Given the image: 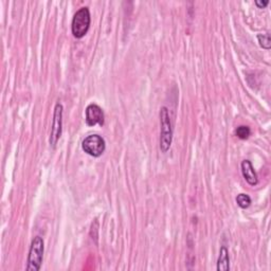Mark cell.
I'll return each instance as SVG.
<instances>
[{
	"mask_svg": "<svg viewBox=\"0 0 271 271\" xmlns=\"http://www.w3.org/2000/svg\"><path fill=\"white\" fill-rule=\"evenodd\" d=\"M160 149L162 152H168L173 141V127L169 109L163 106L160 109Z\"/></svg>",
	"mask_w": 271,
	"mask_h": 271,
	"instance_id": "1",
	"label": "cell"
},
{
	"mask_svg": "<svg viewBox=\"0 0 271 271\" xmlns=\"http://www.w3.org/2000/svg\"><path fill=\"white\" fill-rule=\"evenodd\" d=\"M91 22L90 11L87 7L81 8L72 18L71 31L75 38H82L87 34Z\"/></svg>",
	"mask_w": 271,
	"mask_h": 271,
	"instance_id": "2",
	"label": "cell"
},
{
	"mask_svg": "<svg viewBox=\"0 0 271 271\" xmlns=\"http://www.w3.org/2000/svg\"><path fill=\"white\" fill-rule=\"evenodd\" d=\"M45 244L41 237H35L31 243L27 261V271H38L41 269L44 258Z\"/></svg>",
	"mask_w": 271,
	"mask_h": 271,
	"instance_id": "3",
	"label": "cell"
},
{
	"mask_svg": "<svg viewBox=\"0 0 271 271\" xmlns=\"http://www.w3.org/2000/svg\"><path fill=\"white\" fill-rule=\"evenodd\" d=\"M82 148L92 157H100L106 149L105 140L99 135H90L86 137L82 142Z\"/></svg>",
	"mask_w": 271,
	"mask_h": 271,
	"instance_id": "4",
	"label": "cell"
},
{
	"mask_svg": "<svg viewBox=\"0 0 271 271\" xmlns=\"http://www.w3.org/2000/svg\"><path fill=\"white\" fill-rule=\"evenodd\" d=\"M63 110L64 107L61 103H57L54 107V113H53V123L51 128L50 134V145L52 147H55L58 140L61 139L62 132H63Z\"/></svg>",
	"mask_w": 271,
	"mask_h": 271,
	"instance_id": "5",
	"label": "cell"
},
{
	"mask_svg": "<svg viewBox=\"0 0 271 271\" xmlns=\"http://www.w3.org/2000/svg\"><path fill=\"white\" fill-rule=\"evenodd\" d=\"M86 123L88 126L103 125L104 124V112L102 108L97 104H90L86 108Z\"/></svg>",
	"mask_w": 271,
	"mask_h": 271,
	"instance_id": "6",
	"label": "cell"
},
{
	"mask_svg": "<svg viewBox=\"0 0 271 271\" xmlns=\"http://www.w3.org/2000/svg\"><path fill=\"white\" fill-rule=\"evenodd\" d=\"M242 174L248 184L254 186L258 183L257 175L252 167V163L249 160H244L242 162Z\"/></svg>",
	"mask_w": 271,
	"mask_h": 271,
	"instance_id": "7",
	"label": "cell"
},
{
	"mask_svg": "<svg viewBox=\"0 0 271 271\" xmlns=\"http://www.w3.org/2000/svg\"><path fill=\"white\" fill-rule=\"evenodd\" d=\"M217 270L218 271H229L230 270V257L229 251L225 246H222L219 251V256L217 260Z\"/></svg>",
	"mask_w": 271,
	"mask_h": 271,
	"instance_id": "8",
	"label": "cell"
},
{
	"mask_svg": "<svg viewBox=\"0 0 271 271\" xmlns=\"http://www.w3.org/2000/svg\"><path fill=\"white\" fill-rule=\"evenodd\" d=\"M257 41L260 46L263 49L269 50L271 48V41H270V34L265 33V34H258L257 35Z\"/></svg>",
	"mask_w": 271,
	"mask_h": 271,
	"instance_id": "9",
	"label": "cell"
},
{
	"mask_svg": "<svg viewBox=\"0 0 271 271\" xmlns=\"http://www.w3.org/2000/svg\"><path fill=\"white\" fill-rule=\"evenodd\" d=\"M237 204L239 205L240 208L242 209H247L249 208L251 205V198L249 197V195L247 194H239L237 197Z\"/></svg>",
	"mask_w": 271,
	"mask_h": 271,
	"instance_id": "10",
	"label": "cell"
},
{
	"mask_svg": "<svg viewBox=\"0 0 271 271\" xmlns=\"http://www.w3.org/2000/svg\"><path fill=\"white\" fill-rule=\"evenodd\" d=\"M235 134H237V136L242 139V140H246L248 139L250 137V134H251V131L250 128L248 126L246 125H241L237 128V131H235Z\"/></svg>",
	"mask_w": 271,
	"mask_h": 271,
	"instance_id": "11",
	"label": "cell"
},
{
	"mask_svg": "<svg viewBox=\"0 0 271 271\" xmlns=\"http://www.w3.org/2000/svg\"><path fill=\"white\" fill-rule=\"evenodd\" d=\"M255 5H256V7H258L260 9H264L265 7H267L269 5V2H268V0H266V2H260V0H256Z\"/></svg>",
	"mask_w": 271,
	"mask_h": 271,
	"instance_id": "12",
	"label": "cell"
}]
</instances>
